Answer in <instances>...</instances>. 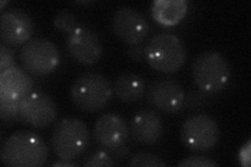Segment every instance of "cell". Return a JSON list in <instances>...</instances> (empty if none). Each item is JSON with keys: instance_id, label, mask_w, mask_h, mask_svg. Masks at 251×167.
<instances>
[{"instance_id": "6da1fadb", "label": "cell", "mask_w": 251, "mask_h": 167, "mask_svg": "<svg viewBox=\"0 0 251 167\" xmlns=\"http://www.w3.org/2000/svg\"><path fill=\"white\" fill-rule=\"evenodd\" d=\"M49 158V147L36 133L18 131L1 145L0 159L7 167H40Z\"/></svg>"}, {"instance_id": "7a4b0ae2", "label": "cell", "mask_w": 251, "mask_h": 167, "mask_svg": "<svg viewBox=\"0 0 251 167\" xmlns=\"http://www.w3.org/2000/svg\"><path fill=\"white\" fill-rule=\"evenodd\" d=\"M113 95L109 79L100 72H85L78 75L70 88V98L75 106L86 113L103 110Z\"/></svg>"}, {"instance_id": "3957f363", "label": "cell", "mask_w": 251, "mask_h": 167, "mask_svg": "<svg viewBox=\"0 0 251 167\" xmlns=\"http://www.w3.org/2000/svg\"><path fill=\"white\" fill-rule=\"evenodd\" d=\"M89 143L90 132L87 124L75 117L60 119L51 130V149L60 159L74 160L87 149Z\"/></svg>"}, {"instance_id": "277c9868", "label": "cell", "mask_w": 251, "mask_h": 167, "mask_svg": "<svg viewBox=\"0 0 251 167\" xmlns=\"http://www.w3.org/2000/svg\"><path fill=\"white\" fill-rule=\"evenodd\" d=\"M145 59L153 69L163 73H174L186 60V49L176 35H155L145 47Z\"/></svg>"}, {"instance_id": "5b68a950", "label": "cell", "mask_w": 251, "mask_h": 167, "mask_svg": "<svg viewBox=\"0 0 251 167\" xmlns=\"http://www.w3.org/2000/svg\"><path fill=\"white\" fill-rule=\"evenodd\" d=\"M196 86L205 93H216L228 84L231 68L223 54L217 51H204L195 59L192 67Z\"/></svg>"}, {"instance_id": "8992f818", "label": "cell", "mask_w": 251, "mask_h": 167, "mask_svg": "<svg viewBox=\"0 0 251 167\" xmlns=\"http://www.w3.org/2000/svg\"><path fill=\"white\" fill-rule=\"evenodd\" d=\"M20 61L27 72L46 75L57 69L61 55L58 47L49 39H31L20 49Z\"/></svg>"}, {"instance_id": "52a82bcc", "label": "cell", "mask_w": 251, "mask_h": 167, "mask_svg": "<svg viewBox=\"0 0 251 167\" xmlns=\"http://www.w3.org/2000/svg\"><path fill=\"white\" fill-rule=\"evenodd\" d=\"M180 138L188 149L204 153L216 146L220 138V128L209 115H194L182 123Z\"/></svg>"}, {"instance_id": "ba28073f", "label": "cell", "mask_w": 251, "mask_h": 167, "mask_svg": "<svg viewBox=\"0 0 251 167\" xmlns=\"http://www.w3.org/2000/svg\"><path fill=\"white\" fill-rule=\"evenodd\" d=\"M57 116L56 102L45 92H30L20 101L19 120L33 128H47L56 120Z\"/></svg>"}, {"instance_id": "9c48e42d", "label": "cell", "mask_w": 251, "mask_h": 167, "mask_svg": "<svg viewBox=\"0 0 251 167\" xmlns=\"http://www.w3.org/2000/svg\"><path fill=\"white\" fill-rule=\"evenodd\" d=\"M112 28L114 34L129 45L140 44L150 31V25L143 14L131 6H122L115 11Z\"/></svg>"}, {"instance_id": "30bf717a", "label": "cell", "mask_w": 251, "mask_h": 167, "mask_svg": "<svg viewBox=\"0 0 251 167\" xmlns=\"http://www.w3.org/2000/svg\"><path fill=\"white\" fill-rule=\"evenodd\" d=\"M68 53L84 65H93L103 57V44L99 36L86 26L76 27L66 40Z\"/></svg>"}, {"instance_id": "8fae6325", "label": "cell", "mask_w": 251, "mask_h": 167, "mask_svg": "<svg viewBox=\"0 0 251 167\" xmlns=\"http://www.w3.org/2000/svg\"><path fill=\"white\" fill-rule=\"evenodd\" d=\"M147 97L151 105L164 113H175L185 100L183 87L175 79L159 78L149 87Z\"/></svg>"}, {"instance_id": "7c38bea8", "label": "cell", "mask_w": 251, "mask_h": 167, "mask_svg": "<svg viewBox=\"0 0 251 167\" xmlns=\"http://www.w3.org/2000/svg\"><path fill=\"white\" fill-rule=\"evenodd\" d=\"M130 129L127 121L115 113L101 115L94 122L92 136L99 145L115 149L127 142Z\"/></svg>"}, {"instance_id": "4fadbf2b", "label": "cell", "mask_w": 251, "mask_h": 167, "mask_svg": "<svg viewBox=\"0 0 251 167\" xmlns=\"http://www.w3.org/2000/svg\"><path fill=\"white\" fill-rule=\"evenodd\" d=\"M33 29V21L25 12L10 10L0 15V37L7 45L25 44L30 40Z\"/></svg>"}, {"instance_id": "5bb4252c", "label": "cell", "mask_w": 251, "mask_h": 167, "mask_svg": "<svg viewBox=\"0 0 251 167\" xmlns=\"http://www.w3.org/2000/svg\"><path fill=\"white\" fill-rule=\"evenodd\" d=\"M130 131L132 137L145 145H154L164 134L161 117L153 110H141L133 116Z\"/></svg>"}, {"instance_id": "9a60e30c", "label": "cell", "mask_w": 251, "mask_h": 167, "mask_svg": "<svg viewBox=\"0 0 251 167\" xmlns=\"http://www.w3.org/2000/svg\"><path fill=\"white\" fill-rule=\"evenodd\" d=\"M34 82L25 70L14 66L0 72V95L13 99H22L33 92Z\"/></svg>"}, {"instance_id": "2e32d148", "label": "cell", "mask_w": 251, "mask_h": 167, "mask_svg": "<svg viewBox=\"0 0 251 167\" xmlns=\"http://www.w3.org/2000/svg\"><path fill=\"white\" fill-rule=\"evenodd\" d=\"M186 0H155L151 4L153 19L163 26H174L186 15Z\"/></svg>"}, {"instance_id": "e0dca14e", "label": "cell", "mask_w": 251, "mask_h": 167, "mask_svg": "<svg viewBox=\"0 0 251 167\" xmlns=\"http://www.w3.org/2000/svg\"><path fill=\"white\" fill-rule=\"evenodd\" d=\"M146 92V83L140 75L134 72H124L117 76L113 85V93L121 101L133 103L143 98Z\"/></svg>"}, {"instance_id": "ac0fdd59", "label": "cell", "mask_w": 251, "mask_h": 167, "mask_svg": "<svg viewBox=\"0 0 251 167\" xmlns=\"http://www.w3.org/2000/svg\"><path fill=\"white\" fill-rule=\"evenodd\" d=\"M53 26L61 33L72 34L73 31L78 27L77 19L75 15L68 10L60 11L53 19Z\"/></svg>"}, {"instance_id": "d6986e66", "label": "cell", "mask_w": 251, "mask_h": 167, "mask_svg": "<svg viewBox=\"0 0 251 167\" xmlns=\"http://www.w3.org/2000/svg\"><path fill=\"white\" fill-rule=\"evenodd\" d=\"M21 99H13L0 95V115L3 121L19 120Z\"/></svg>"}, {"instance_id": "ffe728a7", "label": "cell", "mask_w": 251, "mask_h": 167, "mask_svg": "<svg viewBox=\"0 0 251 167\" xmlns=\"http://www.w3.org/2000/svg\"><path fill=\"white\" fill-rule=\"evenodd\" d=\"M128 165L140 167H164L167 166V163L159 156L153 153L143 152L133 156L128 162Z\"/></svg>"}, {"instance_id": "44dd1931", "label": "cell", "mask_w": 251, "mask_h": 167, "mask_svg": "<svg viewBox=\"0 0 251 167\" xmlns=\"http://www.w3.org/2000/svg\"><path fill=\"white\" fill-rule=\"evenodd\" d=\"M179 167H215L218 166V163L215 162L213 159L203 156H191L178 164Z\"/></svg>"}, {"instance_id": "7402d4cb", "label": "cell", "mask_w": 251, "mask_h": 167, "mask_svg": "<svg viewBox=\"0 0 251 167\" xmlns=\"http://www.w3.org/2000/svg\"><path fill=\"white\" fill-rule=\"evenodd\" d=\"M84 166H113L114 161L113 159L109 156L108 153L104 150H98L93 153L90 157L86 159V161L83 163Z\"/></svg>"}, {"instance_id": "603a6c76", "label": "cell", "mask_w": 251, "mask_h": 167, "mask_svg": "<svg viewBox=\"0 0 251 167\" xmlns=\"http://www.w3.org/2000/svg\"><path fill=\"white\" fill-rule=\"evenodd\" d=\"M15 65L14 52L9 47H6L4 44L0 45V72L10 69Z\"/></svg>"}, {"instance_id": "cb8c5ba5", "label": "cell", "mask_w": 251, "mask_h": 167, "mask_svg": "<svg viewBox=\"0 0 251 167\" xmlns=\"http://www.w3.org/2000/svg\"><path fill=\"white\" fill-rule=\"evenodd\" d=\"M126 54L134 61H141L145 57V47L140 44L137 45H131L129 48L126 50Z\"/></svg>"}, {"instance_id": "d4e9b609", "label": "cell", "mask_w": 251, "mask_h": 167, "mask_svg": "<svg viewBox=\"0 0 251 167\" xmlns=\"http://www.w3.org/2000/svg\"><path fill=\"white\" fill-rule=\"evenodd\" d=\"M250 148H251V141H247L245 145H243L240 154H239V159H240V163L242 166L244 167H249L250 165Z\"/></svg>"}, {"instance_id": "484cf974", "label": "cell", "mask_w": 251, "mask_h": 167, "mask_svg": "<svg viewBox=\"0 0 251 167\" xmlns=\"http://www.w3.org/2000/svg\"><path fill=\"white\" fill-rule=\"evenodd\" d=\"M78 164L74 162L73 160H66V159H60V161L54 162L52 164L53 167H60V166H77Z\"/></svg>"}, {"instance_id": "4316f807", "label": "cell", "mask_w": 251, "mask_h": 167, "mask_svg": "<svg viewBox=\"0 0 251 167\" xmlns=\"http://www.w3.org/2000/svg\"><path fill=\"white\" fill-rule=\"evenodd\" d=\"M7 3V1H1V3H0V10H3V6Z\"/></svg>"}]
</instances>
